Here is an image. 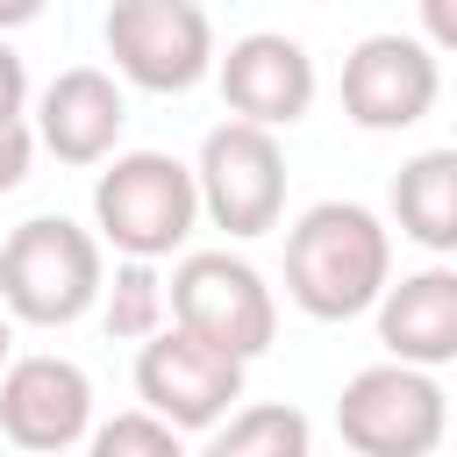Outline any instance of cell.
I'll return each instance as SVG.
<instances>
[{"label":"cell","mask_w":457,"mask_h":457,"mask_svg":"<svg viewBox=\"0 0 457 457\" xmlns=\"http://www.w3.org/2000/svg\"><path fill=\"white\" fill-rule=\"evenodd\" d=\"M7 343H14V328H7V314H0V378H7Z\"/></svg>","instance_id":"22"},{"label":"cell","mask_w":457,"mask_h":457,"mask_svg":"<svg viewBox=\"0 0 457 457\" xmlns=\"http://www.w3.org/2000/svg\"><path fill=\"white\" fill-rule=\"evenodd\" d=\"M0 428L14 450H71L86 428H93V378L71 364V357H14L7 378H0Z\"/></svg>","instance_id":"10"},{"label":"cell","mask_w":457,"mask_h":457,"mask_svg":"<svg viewBox=\"0 0 457 457\" xmlns=\"http://www.w3.org/2000/svg\"><path fill=\"white\" fill-rule=\"evenodd\" d=\"M100 300H107V307H100L107 336H121V343H150V336H164V307H171V293H164V278H157L150 264H114V278H107Z\"/></svg>","instance_id":"16"},{"label":"cell","mask_w":457,"mask_h":457,"mask_svg":"<svg viewBox=\"0 0 457 457\" xmlns=\"http://www.w3.org/2000/svg\"><path fill=\"white\" fill-rule=\"evenodd\" d=\"M93 221L129 264H157L193 236L200 179H193V164H179L164 150H129L93 179Z\"/></svg>","instance_id":"3"},{"label":"cell","mask_w":457,"mask_h":457,"mask_svg":"<svg viewBox=\"0 0 457 457\" xmlns=\"http://www.w3.org/2000/svg\"><path fill=\"white\" fill-rule=\"evenodd\" d=\"M36 14H43L36 0H0V29H14V21H36Z\"/></svg>","instance_id":"21"},{"label":"cell","mask_w":457,"mask_h":457,"mask_svg":"<svg viewBox=\"0 0 457 457\" xmlns=\"http://www.w3.org/2000/svg\"><path fill=\"white\" fill-rule=\"evenodd\" d=\"M393 221L407 243L457 257V150H421L393 171Z\"/></svg>","instance_id":"14"},{"label":"cell","mask_w":457,"mask_h":457,"mask_svg":"<svg viewBox=\"0 0 457 457\" xmlns=\"http://www.w3.org/2000/svg\"><path fill=\"white\" fill-rule=\"evenodd\" d=\"M421 43L457 57V0H421Z\"/></svg>","instance_id":"19"},{"label":"cell","mask_w":457,"mask_h":457,"mask_svg":"<svg viewBox=\"0 0 457 457\" xmlns=\"http://www.w3.org/2000/svg\"><path fill=\"white\" fill-rule=\"evenodd\" d=\"M336 428L357 457H428L450 428V400L414 364H364L336 393Z\"/></svg>","instance_id":"5"},{"label":"cell","mask_w":457,"mask_h":457,"mask_svg":"<svg viewBox=\"0 0 457 457\" xmlns=\"http://www.w3.org/2000/svg\"><path fill=\"white\" fill-rule=\"evenodd\" d=\"M107 57L143 93H186L214 64V21L193 0H114L107 7Z\"/></svg>","instance_id":"6"},{"label":"cell","mask_w":457,"mask_h":457,"mask_svg":"<svg viewBox=\"0 0 457 457\" xmlns=\"http://www.w3.org/2000/svg\"><path fill=\"white\" fill-rule=\"evenodd\" d=\"M121 121H129V100L107 71L93 64H71L43 86V114H36V136L50 157L64 164H100L114 143H121Z\"/></svg>","instance_id":"13"},{"label":"cell","mask_w":457,"mask_h":457,"mask_svg":"<svg viewBox=\"0 0 457 457\" xmlns=\"http://www.w3.org/2000/svg\"><path fill=\"white\" fill-rule=\"evenodd\" d=\"M221 100H228L236 121L278 136V129H293L314 107V57L293 36L257 29V36L228 43V57H221Z\"/></svg>","instance_id":"11"},{"label":"cell","mask_w":457,"mask_h":457,"mask_svg":"<svg viewBox=\"0 0 457 457\" xmlns=\"http://www.w3.org/2000/svg\"><path fill=\"white\" fill-rule=\"evenodd\" d=\"M136 393H143V414H157L171 428H214L243 400V364L186 328H164L136 357Z\"/></svg>","instance_id":"9"},{"label":"cell","mask_w":457,"mask_h":457,"mask_svg":"<svg viewBox=\"0 0 457 457\" xmlns=\"http://www.w3.org/2000/svg\"><path fill=\"white\" fill-rule=\"evenodd\" d=\"M193 179H200V207H207L214 228H228L243 243L264 236V228H278V207H286V150H278L271 129H250V121L207 129Z\"/></svg>","instance_id":"7"},{"label":"cell","mask_w":457,"mask_h":457,"mask_svg":"<svg viewBox=\"0 0 457 457\" xmlns=\"http://www.w3.org/2000/svg\"><path fill=\"white\" fill-rule=\"evenodd\" d=\"M307 450H314L307 414L286 400H257V407H236L200 457H307Z\"/></svg>","instance_id":"15"},{"label":"cell","mask_w":457,"mask_h":457,"mask_svg":"<svg viewBox=\"0 0 457 457\" xmlns=\"http://www.w3.org/2000/svg\"><path fill=\"white\" fill-rule=\"evenodd\" d=\"M164 293H171V328L214 343L236 364L264 357L271 336H278V300H271L264 271L243 264V257H228V250H193L164 278Z\"/></svg>","instance_id":"4"},{"label":"cell","mask_w":457,"mask_h":457,"mask_svg":"<svg viewBox=\"0 0 457 457\" xmlns=\"http://www.w3.org/2000/svg\"><path fill=\"white\" fill-rule=\"evenodd\" d=\"M86 457H186V443H179V428H171V421H157V414L129 407V414H114V421H100V428H93Z\"/></svg>","instance_id":"17"},{"label":"cell","mask_w":457,"mask_h":457,"mask_svg":"<svg viewBox=\"0 0 457 457\" xmlns=\"http://www.w3.org/2000/svg\"><path fill=\"white\" fill-rule=\"evenodd\" d=\"M21 100H29V71H21V57L0 43V121H21Z\"/></svg>","instance_id":"20"},{"label":"cell","mask_w":457,"mask_h":457,"mask_svg":"<svg viewBox=\"0 0 457 457\" xmlns=\"http://www.w3.org/2000/svg\"><path fill=\"white\" fill-rule=\"evenodd\" d=\"M100 293H107L100 243H93L79 221H64V214H36V221H21V228L0 243V307H7L14 321L64 328V321H79Z\"/></svg>","instance_id":"2"},{"label":"cell","mask_w":457,"mask_h":457,"mask_svg":"<svg viewBox=\"0 0 457 457\" xmlns=\"http://www.w3.org/2000/svg\"><path fill=\"white\" fill-rule=\"evenodd\" d=\"M29 157H36L29 121H0V193H14V186L29 179Z\"/></svg>","instance_id":"18"},{"label":"cell","mask_w":457,"mask_h":457,"mask_svg":"<svg viewBox=\"0 0 457 457\" xmlns=\"http://www.w3.org/2000/svg\"><path fill=\"white\" fill-rule=\"evenodd\" d=\"M393 286V228L357 200H321L286 228V293L314 321H350Z\"/></svg>","instance_id":"1"},{"label":"cell","mask_w":457,"mask_h":457,"mask_svg":"<svg viewBox=\"0 0 457 457\" xmlns=\"http://www.w3.org/2000/svg\"><path fill=\"white\" fill-rule=\"evenodd\" d=\"M378 343H386V364H414V371L450 364L457 357V264H421L393 278L378 300Z\"/></svg>","instance_id":"12"},{"label":"cell","mask_w":457,"mask_h":457,"mask_svg":"<svg viewBox=\"0 0 457 457\" xmlns=\"http://www.w3.org/2000/svg\"><path fill=\"white\" fill-rule=\"evenodd\" d=\"M443 93V64L421 36H400V29H378L364 36L350 57H343V114L371 136H393V129H414Z\"/></svg>","instance_id":"8"}]
</instances>
